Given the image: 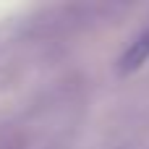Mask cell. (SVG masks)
Instances as JSON below:
<instances>
[{"label": "cell", "instance_id": "cell-1", "mask_svg": "<svg viewBox=\"0 0 149 149\" xmlns=\"http://www.w3.org/2000/svg\"><path fill=\"white\" fill-rule=\"evenodd\" d=\"M147 60H149V29H144V31L126 47V52L120 55L118 71H120L123 76H126V73H134V71H139Z\"/></svg>", "mask_w": 149, "mask_h": 149}]
</instances>
